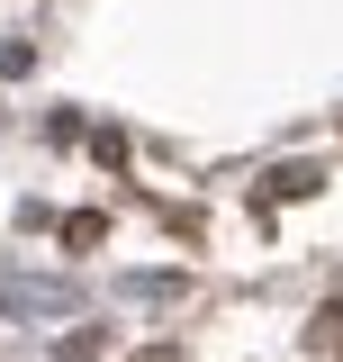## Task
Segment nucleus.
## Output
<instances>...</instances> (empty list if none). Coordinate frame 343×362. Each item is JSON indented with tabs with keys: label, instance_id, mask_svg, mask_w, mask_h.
<instances>
[{
	"label": "nucleus",
	"instance_id": "3",
	"mask_svg": "<svg viewBox=\"0 0 343 362\" xmlns=\"http://www.w3.org/2000/svg\"><path fill=\"white\" fill-rule=\"evenodd\" d=\"M136 362H181V354H172V344H154V354H136Z\"/></svg>",
	"mask_w": 343,
	"mask_h": 362
},
{
	"label": "nucleus",
	"instance_id": "2",
	"mask_svg": "<svg viewBox=\"0 0 343 362\" xmlns=\"http://www.w3.org/2000/svg\"><path fill=\"white\" fill-rule=\"evenodd\" d=\"M307 354H343V308H325L316 326H307Z\"/></svg>",
	"mask_w": 343,
	"mask_h": 362
},
{
	"label": "nucleus",
	"instance_id": "1",
	"mask_svg": "<svg viewBox=\"0 0 343 362\" xmlns=\"http://www.w3.org/2000/svg\"><path fill=\"white\" fill-rule=\"evenodd\" d=\"M307 190H325L316 163H280V173H271V199H307Z\"/></svg>",
	"mask_w": 343,
	"mask_h": 362
}]
</instances>
